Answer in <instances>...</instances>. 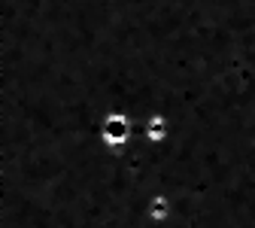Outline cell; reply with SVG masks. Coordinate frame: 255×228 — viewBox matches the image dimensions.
I'll return each instance as SVG.
<instances>
[{"label":"cell","mask_w":255,"mask_h":228,"mask_svg":"<svg viewBox=\"0 0 255 228\" xmlns=\"http://www.w3.org/2000/svg\"><path fill=\"white\" fill-rule=\"evenodd\" d=\"M104 134H107V140H110V143H116V140L122 143V140L128 137V119L113 113V116L107 119V125H104Z\"/></svg>","instance_id":"obj_1"}]
</instances>
